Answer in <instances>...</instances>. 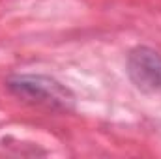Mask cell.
Returning a JSON list of instances; mask_svg holds the SVG:
<instances>
[{
  "mask_svg": "<svg viewBox=\"0 0 161 159\" xmlns=\"http://www.w3.org/2000/svg\"><path fill=\"white\" fill-rule=\"evenodd\" d=\"M8 88L28 101L51 109L69 111L73 109V94L58 80L43 75H15L8 80Z\"/></svg>",
  "mask_w": 161,
  "mask_h": 159,
  "instance_id": "1",
  "label": "cell"
},
{
  "mask_svg": "<svg viewBox=\"0 0 161 159\" xmlns=\"http://www.w3.org/2000/svg\"><path fill=\"white\" fill-rule=\"evenodd\" d=\"M127 75L139 90L161 94V54L150 47L133 49L127 56Z\"/></svg>",
  "mask_w": 161,
  "mask_h": 159,
  "instance_id": "2",
  "label": "cell"
}]
</instances>
